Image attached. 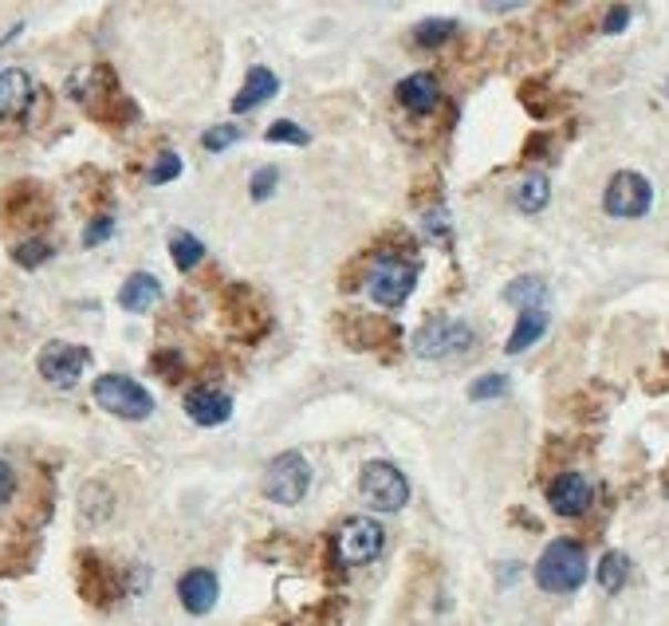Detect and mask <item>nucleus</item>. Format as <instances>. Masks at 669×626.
Wrapping results in <instances>:
<instances>
[{
  "mask_svg": "<svg viewBox=\"0 0 669 626\" xmlns=\"http://www.w3.org/2000/svg\"><path fill=\"white\" fill-rule=\"evenodd\" d=\"M162 300V284L158 276L151 273H134L126 276V284L119 288V304H123V311H131V316H146V311H154Z\"/></svg>",
  "mask_w": 669,
  "mask_h": 626,
  "instance_id": "nucleus-15",
  "label": "nucleus"
},
{
  "mask_svg": "<svg viewBox=\"0 0 669 626\" xmlns=\"http://www.w3.org/2000/svg\"><path fill=\"white\" fill-rule=\"evenodd\" d=\"M528 0H481V9L485 12H493V17H504V12H516V9H524Z\"/></svg>",
  "mask_w": 669,
  "mask_h": 626,
  "instance_id": "nucleus-33",
  "label": "nucleus"
},
{
  "mask_svg": "<svg viewBox=\"0 0 669 626\" xmlns=\"http://www.w3.org/2000/svg\"><path fill=\"white\" fill-rule=\"evenodd\" d=\"M359 493L367 496V504H374V509L398 512L410 501V481H405L402 469L390 465V461H370L359 473Z\"/></svg>",
  "mask_w": 669,
  "mask_h": 626,
  "instance_id": "nucleus-7",
  "label": "nucleus"
},
{
  "mask_svg": "<svg viewBox=\"0 0 669 626\" xmlns=\"http://www.w3.org/2000/svg\"><path fill=\"white\" fill-rule=\"evenodd\" d=\"M653 205V186L646 182L638 170H618L607 182V194H603V209L618 220H638L646 217Z\"/></svg>",
  "mask_w": 669,
  "mask_h": 626,
  "instance_id": "nucleus-6",
  "label": "nucleus"
},
{
  "mask_svg": "<svg viewBox=\"0 0 669 626\" xmlns=\"http://www.w3.org/2000/svg\"><path fill=\"white\" fill-rule=\"evenodd\" d=\"M512 390L508 374H481V379L469 387V398L473 402H488V398H504Z\"/></svg>",
  "mask_w": 669,
  "mask_h": 626,
  "instance_id": "nucleus-23",
  "label": "nucleus"
},
{
  "mask_svg": "<svg viewBox=\"0 0 669 626\" xmlns=\"http://www.w3.org/2000/svg\"><path fill=\"white\" fill-rule=\"evenodd\" d=\"M169 256H174V265L182 268V273H194L205 260V245L194 233H174V237H169Z\"/></svg>",
  "mask_w": 669,
  "mask_h": 626,
  "instance_id": "nucleus-21",
  "label": "nucleus"
},
{
  "mask_svg": "<svg viewBox=\"0 0 669 626\" xmlns=\"http://www.w3.org/2000/svg\"><path fill=\"white\" fill-rule=\"evenodd\" d=\"M217 595H220V583L209 567H189V572L177 579V599L189 615H209L217 607Z\"/></svg>",
  "mask_w": 669,
  "mask_h": 626,
  "instance_id": "nucleus-11",
  "label": "nucleus"
},
{
  "mask_svg": "<svg viewBox=\"0 0 669 626\" xmlns=\"http://www.w3.org/2000/svg\"><path fill=\"white\" fill-rule=\"evenodd\" d=\"M205 151L209 154H220V151H229L233 142H240V126L237 123H225V126H209L205 131Z\"/></svg>",
  "mask_w": 669,
  "mask_h": 626,
  "instance_id": "nucleus-26",
  "label": "nucleus"
},
{
  "mask_svg": "<svg viewBox=\"0 0 669 626\" xmlns=\"http://www.w3.org/2000/svg\"><path fill=\"white\" fill-rule=\"evenodd\" d=\"M382 547H387V532H382L379 521H370V516H351V521L339 528L334 536V552L343 560L347 567H362V564H374L382 556Z\"/></svg>",
  "mask_w": 669,
  "mask_h": 626,
  "instance_id": "nucleus-8",
  "label": "nucleus"
},
{
  "mask_svg": "<svg viewBox=\"0 0 669 626\" xmlns=\"http://www.w3.org/2000/svg\"><path fill=\"white\" fill-rule=\"evenodd\" d=\"M12 493H17V473H12L9 461H0V504H9Z\"/></svg>",
  "mask_w": 669,
  "mask_h": 626,
  "instance_id": "nucleus-32",
  "label": "nucleus"
},
{
  "mask_svg": "<svg viewBox=\"0 0 669 626\" xmlns=\"http://www.w3.org/2000/svg\"><path fill=\"white\" fill-rule=\"evenodd\" d=\"M512 197H516L519 213H539L547 202H552V182H547V174H524Z\"/></svg>",
  "mask_w": 669,
  "mask_h": 626,
  "instance_id": "nucleus-19",
  "label": "nucleus"
},
{
  "mask_svg": "<svg viewBox=\"0 0 669 626\" xmlns=\"http://www.w3.org/2000/svg\"><path fill=\"white\" fill-rule=\"evenodd\" d=\"M544 331H547V311H544V308L519 311L516 331H512V336H508V343H504V351H508V355L528 351V347H536L539 339H544Z\"/></svg>",
  "mask_w": 669,
  "mask_h": 626,
  "instance_id": "nucleus-17",
  "label": "nucleus"
},
{
  "mask_svg": "<svg viewBox=\"0 0 669 626\" xmlns=\"http://www.w3.org/2000/svg\"><path fill=\"white\" fill-rule=\"evenodd\" d=\"M111 233H115V217H99V220H91L88 233H83V245H88V248L103 245V240L111 237Z\"/></svg>",
  "mask_w": 669,
  "mask_h": 626,
  "instance_id": "nucleus-29",
  "label": "nucleus"
},
{
  "mask_svg": "<svg viewBox=\"0 0 669 626\" xmlns=\"http://www.w3.org/2000/svg\"><path fill=\"white\" fill-rule=\"evenodd\" d=\"M504 304L519 311H532V308H544L547 304V284L539 276H516V280L504 288Z\"/></svg>",
  "mask_w": 669,
  "mask_h": 626,
  "instance_id": "nucleus-18",
  "label": "nucleus"
},
{
  "mask_svg": "<svg viewBox=\"0 0 669 626\" xmlns=\"http://www.w3.org/2000/svg\"><path fill=\"white\" fill-rule=\"evenodd\" d=\"M280 91V80H276V71L268 68H248L245 75V88L237 91V99H233V111L237 115H245V111H256L260 103H268V99Z\"/></svg>",
  "mask_w": 669,
  "mask_h": 626,
  "instance_id": "nucleus-16",
  "label": "nucleus"
},
{
  "mask_svg": "<svg viewBox=\"0 0 669 626\" xmlns=\"http://www.w3.org/2000/svg\"><path fill=\"white\" fill-rule=\"evenodd\" d=\"M35 99V83L28 71L9 68L0 71V119H24Z\"/></svg>",
  "mask_w": 669,
  "mask_h": 626,
  "instance_id": "nucleus-13",
  "label": "nucleus"
},
{
  "mask_svg": "<svg viewBox=\"0 0 669 626\" xmlns=\"http://www.w3.org/2000/svg\"><path fill=\"white\" fill-rule=\"evenodd\" d=\"M177 174H182V158H177L174 151H162L158 162L151 166V186H166V182H174Z\"/></svg>",
  "mask_w": 669,
  "mask_h": 626,
  "instance_id": "nucleus-27",
  "label": "nucleus"
},
{
  "mask_svg": "<svg viewBox=\"0 0 669 626\" xmlns=\"http://www.w3.org/2000/svg\"><path fill=\"white\" fill-rule=\"evenodd\" d=\"M276 182H280V170H272V166H265V170H256L253 174V202H265V197H272V189H276Z\"/></svg>",
  "mask_w": 669,
  "mask_h": 626,
  "instance_id": "nucleus-28",
  "label": "nucleus"
},
{
  "mask_svg": "<svg viewBox=\"0 0 669 626\" xmlns=\"http://www.w3.org/2000/svg\"><path fill=\"white\" fill-rule=\"evenodd\" d=\"M185 414L197 425H225L233 418V398L220 387H197L185 394Z\"/></svg>",
  "mask_w": 669,
  "mask_h": 626,
  "instance_id": "nucleus-12",
  "label": "nucleus"
},
{
  "mask_svg": "<svg viewBox=\"0 0 669 626\" xmlns=\"http://www.w3.org/2000/svg\"><path fill=\"white\" fill-rule=\"evenodd\" d=\"M398 103H402L410 115H430L433 106L441 103L438 75H430V71H414V75H405V80L398 83Z\"/></svg>",
  "mask_w": 669,
  "mask_h": 626,
  "instance_id": "nucleus-14",
  "label": "nucleus"
},
{
  "mask_svg": "<svg viewBox=\"0 0 669 626\" xmlns=\"http://www.w3.org/2000/svg\"><path fill=\"white\" fill-rule=\"evenodd\" d=\"M52 256V245L48 240H24V245L12 248V260H17L20 268H40Z\"/></svg>",
  "mask_w": 669,
  "mask_h": 626,
  "instance_id": "nucleus-24",
  "label": "nucleus"
},
{
  "mask_svg": "<svg viewBox=\"0 0 669 626\" xmlns=\"http://www.w3.org/2000/svg\"><path fill=\"white\" fill-rule=\"evenodd\" d=\"M590 501H595V489H590V481L583 473H559L547 485V504L559 516H583L590 509Z\"/></svg>",
  "mask_w": 669,
  "mask_h": 626,
  "instance_id": "nucleus-10",
  "label": "nucleus"
},
{
  "mask_svg": "<svg viewBox=\"0 0 669 626\" xmlns=\"http://www.w3.org/2000/svg\"><path fill=\"white\" fill-rule=\"evenodd\" d=\"M599 587L607 595H615V592H622L626 587V579H630V556L626 552H607V556L599 560Z\"/></svg>",
  "mask_w": 669,
  "mask_h": 626,
  "instance_id": "nucleus-20",
  "label": "nucleus"
},
{
  "mask_svg": "<svg viewBox=\"0 0 669 626\" xmlns=\"http://www.w3.org/2000/svg\"><path fill=\"white\" fill-rule=\"evenodd\" d=\"M154 371H158L162 379H169V382H174L177 374H182V355H174V351H162V355H154Z\"/></svg>",
  "mask_w": 669,
  "mask_h": 626,
  "instance_id": "nucleus-30",
  "label": "nucleus"
},
{
  "mask_svg": "<svg viewBox=\"0 0 669 626\" xmlns=\"http://www.w3.org/2000/svg\"><path fill=\"white\" fill-rule=\"evenodd\" d=\"M587 579V552L579 540H552L536 560V583L547 595H572Z\"/></svg>",
  "mask_w": 669,
  "mask_h": 626,
  "instance_id": "nucleus-1",
  "label": "nucleus"
},
{
  "mask_svg": "<svg viewBox=\"0 0 669 626\" xmlns=\"http://www.w3.org/2000/svg\"><path fill=\"white\" fill-rule=\"evenodd\" d=\"M626 24H630V9H626V4H615V9L607 12V20H603V32L615 35V32H622Z\"/></svg>",
  "mask_w": 669,
  "mask_h": 626,
  "instance_id": "nucleus-31",
  "label": "nucleus"
},
{
  "mask_svg": "<svg viewBox=\"0 0 669 626\" xmlns=\"http://www.w3.org/2000/svg\"><path fill=\"white\" fill-rule=\"evenodd\" d=\"M418 288V265L402 256H379L367 273V296L382 308H402Z\"/></svg>",
  "mask_w": 669,
  "mask_h": 626,
  "instance_id": "nucleus-3",
  "label": "nucleus"
},
{
  "mask_svg": "<svg viewBox=\"0 0 669 626\" xmlns=\"http://www.w3.org/2000/svg\"><path fill=\"white\" fill-rule=\"evenodd\" d=\"M88 362H91V351H88V347H75V343H48L44 351H40V359H35V367H40L44 382H52V387H60V390H71L75 382L83 379Z\"/></svg>",
  "mask_w": 669,
  "mask_h": 626,
  "instance_id": "nucleus-9",
  "label": "nucleus"
},
{
  "mask_svg": "<svg viewBox=\"0 0 669 626\" xmlns=\"http://www.w3.org/2000/svg\"><path fill=\"white\" fill-rule=\"evenodd\" d=\"M95 402L106 410V414L123 418V422H146L154 414V398L151 390L134 382L131 374H103V379L91 387Z\"/></svg>",
  "mask_w": 669,
  "mask_h": 626,
  "instance_id": "nucleus-2",
  "label": "nucleus"
},
{
  "mask_svg": "<svg viewBox=\"0 0 669 626\" xmlns=\"http://www.w3.org/2000/svg\"><path fill=\"white\" fill-rule=\"evenodd\" d=\"M453 35H457V20L433 17V20H422V24L414 28V44L418 48H441V44H450Z\"/></svg>",
  "mask_w": 669,
  "mask_h": 626,
  "instance_id": "nucleus-22",
  "label": "nucleus"
},
{
  "mask_svg": "<svg viewBox=\"0 0 669 626\" xmlns=\"http://www.w3.org/2000/svg\"><path fill=\"white\" fill-rule=\"evenodd\" d=\"M476 336L473 327L461 324V319H430L414 336V355L418 359H457V355L473 351Z\"/></svg>",
  "mask_w": 669,
  "mask_h": 626,
  "instance_id": "nucleus-5",
  "label": "nucleus"
},
{
  "mask_svg": "<svg viewBox=\"0 0 669 626\" xmlns=\"http://www.w3.org/2000/svg\"><path fill=\"white\" fill-rule=\"evenodd\" d=\"M311 489V465L303 453L288 450L280 453V458L268 465L265 473V496L272 504H284V509H291V504H300L303 496H308Z\"/></svg>",
  "mask_w": 669,
  "mask_h": 626,
  "instance_id": "nucleus-4",
  "label": "nucleus"
},
{
  "mask_svg": "<svg viewBox=\"0 0 669 626\" xmlns=\"http://www.w3.org/2000/svg\"><path fill=\"white\" fill-rule=\"evenodd\" d=\"M265 138L268 142H288V146H308L311 142V134L303 131V126H296L291 119H280V123H272L265 131Z\"/></svg>",
  "mask_w": 669,
  "mask_h": 626,
  "instance_id": "nucleus-25",
  "label": "nucleus"
}]
</instances>
